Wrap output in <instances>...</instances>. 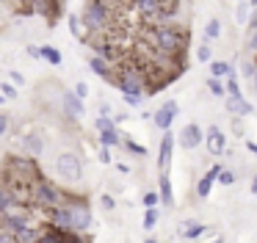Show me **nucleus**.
Returning a JSON list of instances; mask_svg holds the SVG:
<instances>
[{"instance_id": "obj_23", "label": "nucleus", "mask_w": 257, "mask_h": 243, "mask_svg": "<svg viewBox=\"0 0 257 243\" xmlns=\"http://www.w3.org/2000/svg\"><path fill=\"white\" fill-rule=\"evenodd\" d=\"M67 25H69V33H72L78 42H83L86 33H89V31H86V25H83V20H80L78 14H69V17H67Z\"/></svg>"}, {"instance_id": "obj_21", "label": "nucleus", "mask_w": 257, "mask_h": 243, "mask_svg": "<svg viewBox=\"0 0 257 243\" xmlns=\"http://www.w3.org/2000/svg\"><path fill=\"white\" fill-rule=\"evenodd\" d=\"M14 235H17V240H20V243H36V240H39V235H42V226L34 221V224L23 226V229L14 232Z\"/></svg>"}, {"instance_id": "obj_12", "label": "nucleus", "mask_w": 257, "mask_h": 243, "mask_svg": "<svg viewBox=\"0 0 257 243\" xmlns=\"http://www.w3.org/2000/svg\"><path fill=\"white\" fill-rule=\"evenodd\" d=\"M205 147H207V152H210V155H221L224 149H227V138H224L221 127H216V125L207 127V130H205Z\"/></svg>"}, {"instance_id": "obj_49", "label": "nucleus", "mask_w": 257, "mask_h": 243, "mask_svg": "<svg viewBox=\"0 0 257 243\" xmlns=\"http://www.w3.org/2000/svg\"><path fill=\"white\" fill-rule=\"evenodd\" d=\"M246 149H249V152H254V155H257V141H246Z\"/></svg>"}, {"instance_id": "obj_20", "label": "nucleus", "mask_w": 257, "mask_h": 243, "mask_svg": "<svg viewBox=\"0 0 257 243\" xmlns=\"http://www.w3.org/2000/svg\"><path fill=\"white\" fill-rule=\"evenodd\" d=\"M180 235H183L185 240H196L199 235H205V224H202V221H196V218H188L183 224V229H180Z\"/></svg>"}, {"instance_id": "obj_56", "label": "nucleus", "mask_w": 257, "mask_h": 243, "mask_svg": "<svg viewBox=\"0 0 257 243\" xmlns=\"http://www.w3.org/2000/svg\"><path fill=\"white\" fill-rule=\"evenodd\" d=\"M249 3H251V6H254V9H257V0H249Z\"/></svg>"}, {"instance_id": "obj_1", "label": "nucleus", "mask_w": 257, "mask_h": 243, "mask_svg": "<svg viewBox=\"0 0 257 243\" xmlns=\"http://www.w3.org/2000/svg\"><path fill=\"white\" fill-rule=\"evenodd\" d=\"M150 39H152V50L163 55H172L183 64V50H185V28L174 25V22H158L155 28H150Z\"/></svg>"}, {"instance_id": "obj_43", "label": "nucleus", "mask_w": 257, "mask_h": 243, "mask_svg": "<svg viewBox=\"0 0 257 243\" xmlns=\"http://www.w3.org/2000/svg\"><path fill=\"white\" fill-rule=\"evenodd\" d=\"M9 80L14 83V86H25V77H23V72H9Z\"/></svg>"}, {"instance_id": "obj_52", "label": "nucleus", "mask_w": 257, "mask_h": 243, "mask_svg": "<svg viewBox=\"0 0 257 243\" xmlns=\"http://www.w3.org/2000/svg\"><path fill=\"white\" fill-rule=\"evenodd\" d=\"M6 14V0H0V17Z\"/></svg>"}, {"instance_id": "obj_18", "label": "nucleus", "mask_w": 257, "mask_h": 243, "mask_svg": "<svg viewBox=\"0 0 257 243\" xmlns=\"http://www.w3.org/2000/svg\"><path fill=\"white\" fill-rule=\"evenodd\" d=\"M158 193H161V202L163 204H169V207L174 204V191H172V182H169L166 171H161V177H158Z\"/></svg>"}, {"instance_id": "obj_37", "label": "nucleus", "mask_w": 257, "mask_h": 243, "mask_svg": "<svg viewBox=\"0 0 257 243\" xmlns=\"http://www.w3.org/2000/svg\"><path fill=\"white\" fill-rule=\"evenodd\" d=\"M124 149H127V152H133V155H147V149L141 147V144H136V141H130V138H124Z\"/></svg>"}, {"instance_id": "obj_2", "label": "nucleus", "mask_w": 257, "mask_h": 243, "mask_svg": "<svg viewBox=\"0 0 257 243\" xmlns=\"http://www.w3.org/2000/svg\"><path fill=\"white\" fill-rule=\"evenodd\" d=\"M61 202H67V191L58 182L47 180V177H39L36 182H31V204L36 210H50Z\"/></svg>"}, {"instance_id": "obj_39", "label": "nucleus", "mask_w": 257, "mask_h": 243, "mask_svg": "<svg viewBox=\"0 0 257 243\" xmlns=\"http://www.w3.org/2000/svg\"><path fill=\"white\" fill-rule=\"evenodd\" d=\"M9 130H12V116H9V113H0V138L6 136Z\"/></svg>"}, {"instance_id": "obj_34", "label": "nucleus", "mask_w": 257, "mask_h": 243, "mask_svg": "<svg viewBox=\"0 0 257 243\" xmlns=\"http://www.w3.org/2000/svg\"><path fill=\"white\" fill-rule=\"evenodd\" d=\"M218 182H221V185H235V182H238V174H235L232 169H221V174H218Z\"/></svg>"}, {"instance_id": "obj_30", "label": "nucleus", "mask_w": 257, "mask_h": 243, "mask_svg": "<svg viewBox=\"0 0 257 243\" xmlns=\"http://www.w3.org/2000/svg\"><path fill=\"white\" fill-rule=\"evenodd\" d=\"M97 136H100V144H102V147H119V144H122V138H119V133H116V130L97 133Z\"/></svg>"}, {"instance_id": "obj_53", "label": "nucleus", "mask_w": 257, "mask_h": 243, "mask_svg": "<svg viewBox=\"0 0 257 243\" xmlns=\"http://www.w3.org/2000/svg\"><path fill=\"white\" fill-rule=\"evenodd\" d=\"M251 193H257V174H254V180H251Z\"/></svg>"}, {"instance_id": "obj_48", "label": "nucleus", "mask_w": 257, "mask_h": 243, "mask_svg": "<svg viewBox=\"0 0 257 243\" xmlns=\"http://www.w3.org/2000/svg\"><path fill=\"white\" fill-rule=\"evenodd\" d=\"M25 50H28V55H31V58H42L39 47H34V44H28V47H25Z\"/></svg>"}, {"instance_id": "obj_45", "label": "nucleus", "mask_w": 257, "mask_h": 243, "mask_svg": "<svg viewBox=\"0 0 257 243\" xmlns=\"http://www.w3.org/2000/svg\"><path fill=\"white\" fill-rule=\"evenodd\" d=\"M254 66H257V64H251V61H246V64H240V72H243L246 77H251V75H254Z\"/></svg>"}, {"instance_id": "obj_24", "label": "nucleus", "mask_w": 257, "mask_h": 243, "mask_svg": "<svg viewBox=\"0 0 257 243\" xmlns=\"http://www.w3.org/2000/svg\"><path fill=\"white\" fill-rule=\"evenodd\" d=\"M39 53H42V58H45L47 64H53V66H61V64H64V55H61V50L50 47V44H42V47H39Z\"/></svg>"}, {"instance_id": "obj_3", "label": "nucleus", "mask_w": 257, "mask_h": 243, "mask_svg": "<svg viewBox=\"0 0 257 243\" xmlns=\"http://www.w3.org/2000/svg\"><path fill=\"white\" fill-rule=\"evenodd\" d=\"M53 174L61 182L75 185V182L83 180V158L78 152H72V149H64V152H58L53 158Z\"/></svg>"}, {"instance_id": "obj_51", "label": "nucleus", "mask_w": 257, "mask_h": 243, "mask_svg": "<svg viewBox=\"0 0 257 243\" xmlns=\"http://www.w3.org/2000/svg\"><path fill=\"white\" fill-rule=\"evenodd\" d=\"M116 169L122 171V174H127V171H130V166H127V163H116Z\"/></svg>"}, {"instance_id": "obj_42", "label": "nucleus", "mask_w": 257, "mask_h": 243, "mask_svg": "<svg viewBox=\"0 0 257 243\" xmlns=\"http://www.w3.org/2000/svg\"><path fill=\"white\" fill-rule=\"evenodd\" d=\"M72 91H75V94H78V97H80V99H86V97H89V86H86V83H83V80H80V83H75V88H72Z\"/></svg>"}, {"instance_id": "obj_16", "label": "nucleus", "mask_w": 257, "mask_h": 243, "mask_svg": "<svg viewBox=\"0 0 257 243\" xmlns=\"http://www.w3.org/2000/svg\"><path fill=\"white\" fill-rule=\"evenodd\" d=\"M227 110L232 116H238V119H243V116L251 113V102L243 97H227Z\"/></svg>"}, {"instance_id": "obj_8", "label": "nucleus", "mask_w": 257, "mask_h": 243, "mask_svg": "<svg viewBox=\"0 0 257 243\" xmlns=\"http://www.w3.org/2000/svg\"><path fill=\"white\" fill-rule=\"evenodd\" d=\"M199 144H205V130H202L196 122H188V125L180 130V147L191 152V149H196Z\"/></svg>"}, {"instance_id": "obj_11", "label": "nucleus", "mask_w": 257, "mask_h": 243, "mask_svg": "<svg viewBox=\"0 0 257 243\" xmlns=\"http://www.w3.org/2000/svg\"><path fill=\"white\" fill-rule=\"evenodd\" d=\"M89 69L94 72L97 77H102V80L116 83V69H113V64H111V61H105L102 55H91V58H89Z\"/></svg>"}, {"instance_id": "obj_17", "label": "nucleus", "mask_w": 257, "mask_h": 243, "mask_svg": "<svg viewBox=\"0 0 257 243\" xmlns=\"http://www.w3.org/2000/svg\"><path fill=\"white\" fill-rule=\"evenodd\" d=\"M64 237H67V229H58V226L47 224V226H42V235L36 243H64Z\"/></svg>"}, {"instance_id": "obj_44", "label": "nucleus", "mask_w": 257, "mask_h": 243, "mask_svg": "<svg viewBox=\"0 0 257 243\" xmlns=\"http://www.w3.org/2000/svg\"><path fill=\"white\" fill-rule=\"evenodd\" d=\"M64 243H89V240H83V237H80L78 232H67V237H64Z\"/></svg>"}, {"instance_id": "obj_54", "label": "nucleus", "mask_w": 257, "mask_h": 243, "mask_svg": "<svg viewBox=\"0 0 257 243\" xmlns=\"http://www.w3.org/2000/svg\"><path fill=\"white\" fill-rule=\"evenodd\" d=\"M144 243H161V240H158V237H147Z\"/></svg>"}, {"instance_id": "obj_57", "label": "nucleus", "mask_w": 257, "mask_h": 243, "mask_svg": "<svg viewBox=\"0 0 257 243\" xmlns=\"http://www.w3.org/2000/svg\"><path fill=\"white\" fill-rule=\"evenodd\" d=\"M213 243H224V240H221V237H216V240H213Z\"/></svg>"}, {"instance_id": "obj_29", "label": "nucleus", "mask_w": 257, "mask_h": 243, "mask_svg": "<svg viewBox=\"0 0 257 243\" xmlns=\"http://www.w3.org/2000/svg\"><path fill=\"white\" fill-rule=\"evenodd\" d=\"M141 224H144L147 232L155 229V226H158V210L155 207H144V221H141Z\"/></svg>"}, {"instance_id": "obj_10", "label": "nucleus", "mask_w": 257, "mask_h": 243, "mask_svg": "<svg viewBox=\"0 0 257 243\" xmlns=\"http://www.w3.org/2000/svg\"><path fill=\"white\" fill-rule=\"evenodd\" d=\"M20 149H23V155L39 158V155L45 152V138H42V133H36V130L23 133V136H20Z\"/></svg>"}, {"instance_id": "obj_15", "label": "nucleus", "mask_w": 257, "mask_h": 243, "mask_svg": "<svg viewBox=\"0 0 257 243\" xmlns=\"http://www.w3.org/2000/svg\"><path fill=\"white\" fill-rule=\"evenodd\" d=\"M31 9H34V14L53 20L56 14H61V0H31Z\"/></svg>"}, {"instance_id": "obj_35", "label": "nucleus", "mask_w": 257, "mask_h": 243, "mask_svg": "<svg viewBox=\"0 0 257 243\" xmlns=\"http://www.w3.org/2000/svg\"><path fill=\"white\" fill-rule=\"evenodd\" d=\"M235 20H238V22H249V3L240 0V3L235 6Z\"/></svg>"}, {"instance_id": "obj_7", "label": "nucleus", "mask_w": 257, "mask_h": 243, "mask_svg": "<svg viewBox=\"0 0 257 243\" xmlns=\"http://www.w3.org/2000/svg\"><path fill=\"white\" fill-rule=\"evenodd\" d=\"M58 102H61V113L67 116V119H72V122H78V119H83V99L78 97L75 91H61L58 94Z\"/></svg>"}, {"instance_id": "obj_22", "label": "nucleus", "mask_w": 257, "mask_h": 243, "mask_svg": "<svg viewBox=\"0 0 257 243\" xmlns=\"http://www.w3.org/2000/svg\"><path fill=\"white\" fill-rule=\"evenodd\" d=\"M17 204H20V202H17V196H14V193L9 191V188L3 185V182H0V215H6L9 210H14Z\"/></svg>"}, {"instance_id": "obj_58", "label": "nucleus", "mask_w": 257, "mask_h": 243, "mask_svg": "<svg viewBox=\"0 0 257 243\" xmlns=\"http://www.w3.org/2000/svg\"><path fill=\"white\" fill-rule=\"evenodd\" d=\"M0 31H3V17H0Z\"/></svg>"}, {"instance_id": "obj_36", "label": "nucleus", "mask_w": 257, "mask_h": 243, "mask_svg": "<svg viewBox=\"0 0 257 243\" xmlns=\"http://www.w3.org/2000/svg\"><path fill=\"white\" fill-rule=\"evenodd\" d=\"M0 94H3L6 99H17V88H14V83H12V80L0 83Z\"/></svg>"}, {"instance_id": "obj_46", "label": "nucleus", "mask_w": 257, "mask_h": 243, "mask_svg": "<svg viewBox=\"0 0 257 243\" xmlns=\"http://www.w3.org/2000/svg\"><path fill=\"white\" fill-rule=\"evenodd\" d=\"M100 160H102V163H111V147H102L100 149Z\"/></svg>"}, {"instance_id": "obj_55", "label": "nucleus", "mask_w": 257, "mask_h": 243, "mask_svg": "<svg viewBox=\"0 0 257 243\" xmlns=\"http://www.w3.org/2000/svg\"><path fill=\"white\" fill-rule=\"evenodd\" d=\"M3 102H6V97H3V94H0V105H3Z\"/></svg>"}, {"instance_id": "obj_26", "label": "nucleus", "mask_w": 257, "mask_h": 243, "mask_svg": "<svg viewBox=\"0 0 257 243\" xmlns=\"http://www.w3.org/2000/svg\"><path fill=\"white\" fill-rule=\"evenodd\" d=\"M207 91L213 94V97H227V86L221 83V77H207Z\"/></svg>"}, {"instance_id": "obj_31", "label": "nucleus", "mask_w": 257, "mask_h": 243, "mask_svg": "<svg viewBox=\"0 0 257 243\" xmlns=\"http://www.w3.org/2000/svg\"><path fill=\"white\" fill-rule=\"evenodd\" d=\"M227 97H243V91H240V83H238V77L235 75H227Z\"/></svg>"}, {"instance_id": "obj_19", "label": "nucleus", "mask_w": 257, "mask_h": 243, "mask_svg": "<svg viewBox=\"0 0 257 243\" xmlns=\"http://www.w3.org/2000/svg\"><path fill=\"white\" fill-rule=\"evenodd\" d=\"M136 9L144 20H158V11H161V0H136Z\"/></svg>"}, {"instance_id": "obj_5", "label": "nucleus", "mask_w": 257, "mask_h": 243, "mask_svg": "<svg viewBox=\"0 0 257 243\" xmlns=\"http://www.w3.org/2000/svg\"><path fill=\"white\" fill-rule=\"evenodd\" d=\"M69 204H72V232L86 235V232L91 229V210H89V204L78 202V199H69Z\"/></svg>"}, {"instance_id": "obj_47", "label": "nucleus", "mask_w": 257, "mask_h": 243, "mask_svg": "<svg viewBox=\"0 0 257 243\" xmlns=\"http://www.w3.org/2000/svg\"><path fill=\"white\" fill-rule=\"evenodd\" d=\"M97 113H102V116H111V102H102L100 99V110Z\"/></svg>"}, {"instance_id": "obj_33", "label": "nucleus", "mask_w": 257, "mask_h": 243, "mask_svg": "<svg viewBox=\"0 0 257 243\" xmlns=\"http://www.w3.org/2000/svg\"><path fill=\"white\" fill-rule=\"evenodd\" d=\"M158 202H161V193L158 191H147L144 196H141V204H144V207H158Z\"/></svg>"}, {"instance_id": "obj_28", "label": "nucleus", "mask_w": 257, "mask_h": 243, "mask_svg": "<svg viewBox=\"0 0 257 243\" xmlns=\"http://www.w3.org/2000/svg\"><path fill=\"white\" fill-rule=\"evenodd\" d=\"M94 127H97V133L116 130V119H111V116H102V113H97V119H94Z\"/></svg>"}, {"instance_id": "obj_59", "label": "nucleus", "mask_w": 257, "mask_h": 243, "mask_svg": "<svg viewBox=\"0 0 257 243\" xmlns=\"http://www.w3.org/2000/svg\"><path fill=\"white\" fill-rule=\"evenodd\" d=\"M0 174H3V160H0Z\"/></svg>"}, {"instance_id": "obj_25", "label": "nucleus", "mask_w": 257, "mask_h": 243, "mask_svg": "<svg viewBox=\"0 0 257 243\" xmlns=\"http://www.w3.org/2000/svg\"><path fill=\"white\" fill-rule=\"evenodd\" d=\"M210 75L213 77H227V75H235V66L229 61H210Z\"/></svg>"}, {"instance_id": "obj_41", "label": "nucleus", "mask_w": 257, "mask_h": 243, "mask_svg": "<svg viewBox=\"0 0 257 243\" xmlns=\"http://www.w3.org/2000/svg\"><path fill=\"white\" fill-rule=\"evenodd\" d=\"M113 204H116V202H113L111 193H102V196H100V207L102 210H113Z\"/></svg>"}, {"instance_id": "obj_40", "label": "nucleus", "mask_w": 257, "mask_h": 243, "mask_svg": "<svg viewBox=\"0 0 257 243\" xmlns=\"http://www.w3.org/2000/svg\"><path fill=\"white\" fill-rule=\"evenodd\" d=\"M0 243H20V240L12 229H3V226H0Z\"/></svg>"}, {"instance_id": "obj_27", "label": "nucleus", "mask_w": 257, "mask_h": 243, "mask_svg": "<svg viewBox=\"0 0 257 243\" xmlns=\"http://www.w3.org/2000/svg\"><path fill=\"white\" fill-rule=\"evenodd\" d=\"M221 36V22L213 17V20H207V25H205V42H213V39H218Z\"/></svg>"}, {"instance_id": "obj_13", "label": "nucleus", "mask_w": 257, "mask_h": 243, "mask_svg": "<svg viewBox=\"0 0 257 243\" xmlns=\"http://www.w3.org/2000/svg\"><path fill=\"white\" fill-rule=\"evenodd\" d=\"M221 169H224V166L213 163V169H207L205 174L199 177V182H196V196H199V199H207V196H210V188H213V182H218Z\"/></svg>"}, {"instance_id": "obj_32", "label": "nucleus", "mask_w": 257, "mask_h": 243, "mask_svg": "<svg viewBox=\"0 0 257 243\" xmlns=\"http://www.w3.org/2000/svg\"><path fill=\"white\" fill-rule=\"evenodd\" d=\"M213 53H210V42H202L199 47H196V61H202V64H210Z\"/></svg>"}, {"instance_id": "obj_50", "label": "nucleus", "mask_w": 257, "mask_h": 243, "mask_svg": "<svg viewBox=\"0 0 257 243\" xmlns=\"http://www.w3.org/2000/svg\"><path fill=\"white\" fill-rule=\"evenodd\" d=\"M251 91H254V97H257V69H254V75H251Z\"/></svg>"}, {"instance_id": "obj_9", "label": "nucleus", "mask_w": 257, "mask_h": 243, "mask_svg": "<svg viewBox=\"0 0 257 243\" xmlns=\"http://www.w3.org/2000/svg\"><path fill=\"white\" fill-rule=\"evenodd\" d=\"M174 119H177V102L174 99H169V102H163L161 108L155 110V116H152V122H155V127L158 130H172V125H174Z\"/></svg>"}, {"instance_id": "obj_14", "label": "nucleus", "mask_w": 257, "mask_h": 243, "mask_svg": "<svg viewBox=\"0 0 257 243\" xmlns=\"http://www.w3.org/2000/svg\"><path fill=\"white\" fill-rule=\"evenodd\" d=\"M172 149H174V136L172 130H166L161 138V149H158V169L161 171H166V166L172 163Z\"/></svg>"}, {"instance_id": "obj_38", "label": "nucleus", "mask_w": 257, "mask_h": 243, "mask_svg": "<svg viewBox=\"0 0 257 243\" xmlns=\"http://www.w3.org/2000/svg\"><path fill=\"white\" fill-rule=\"evenodd\" d=\"M246 50H249L251 55H257V28L249 31V36H246Z\"/></svg>"}, {"instance_id": "obj_4", "label": "nucleus", "mask_w": 257, "mask_h": 243, "mask_svg": "<svg viewBox=\"0 0 257 243\" xmlns=\"http://www.w3.org/2000/svg\"><path fill=\"white\" fill-rule=\"evenodd\" d=\"M111 17L113 14H111V9H108V0H86L80 20H83V25L89 33H97V31H105Z\"/></svg>"}, {"instance_id": "obj_6", "label": "nucleus", "mask_w": 257, "mask_h": 243, "mask_svg": "<svg viewBox=\"0 0 257 243\" xmlns=\"http://www.w3.org/2000/svg\"><path fill=\"white\" fill-rule=\"evenodd\" d=\"M47 224L58 226V229L72 232V204H69V199H67V202H61V204H56V207L47 210Z\"/></svg>"}]
</instances>
